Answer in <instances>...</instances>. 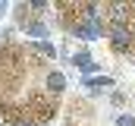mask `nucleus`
<instances>
[{
	"label": "nucleus",
	"mask_w": 135,
	"mask_h": 126,
	"mask_svg": "<svg viewBox=\"0 0 135 126\" xmlns=\"http://www.w3.org/2000/svg\"><path fill=\"white\" fill-rule=\"evenodd\" d=\"M50 85H54V88H60V85H63V76H57V73H54V76H50Z\"/></svg>",
	"instance_id": "f257e3e1"
}]
</instances>
